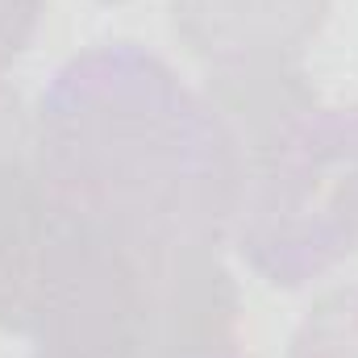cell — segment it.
I'll return each instance as SVG.
<instances>
[{"label": "cell", "mask_w": 358, "mask_h": 358, "mask_svg": "<svg viewBox=\"0 0 358 358\" xmlns=\"http://www.w3.org/2000/svg\"><path fill=\"white\" fill-rule=\"evenodd\" d=\"M34 163L50 204L146 250H221L242 155L208 96L138 42L67 59L34 117Z\"/></svg>", "instance_id": "1"}, {"label": "cell", "mask_w": 358, "mask_h": 358, "mask_svg": "<svg viewBox=\"0 0 358 358\" xmlns=\"http://www.w3.org/2000/svg\"><path fill=\"white\" fill-rule=\"evenodd\" d=\"M238 325L242 296L221 250H146L50 204L25 321L29 358L225 355L238 350Z\"/></svg>", "instance_id": "2"}, {"label": "cell", "mask_w": 358, "mask_h": 358, "mask_svg": "<svg viewBox=\"0 0 358 358\" xmlns=\"http://www.w3.org/2000/svg\"><path fill=\"white\" fill-rule=\"evenodd\" d=\"M229 242L271 287H304L358 250V108L304 100L234 138Z\"/></svg>", "instance_id": "3"}, {"label": "cell", "mask_w": 358, "mask_h": 358, "mask_svg": "<svg viewBox=\"0 0 358 358\" xmlns=\"http://www.w3.org/2000/svg\"><path fill=\"white\" fill-rule=\"evenodd\" d=\"M334 0H171L179 46L208 80L296 71L325 29Z\"/></svg>", "instance_id": "4"}, {"label": "cell", "mask_w": 358, "mask_h": 358, "mask_svg": "<svg viewBox=\"0 0 358 358\" xmlns=\"http://www.w3.org/2000/svg\"><path fill=\"white\" fill-rule=\"evenodd\" d=\"M46 192L38 179L34 146L0 150V329L25 334L34 279L46 238Z\"/></svg>", "instance_id": "5"}, {"label": "cell", "mask_w": 358, "mask_h": 358, "mask_svg": "<svg viewBox=\"0 0 358 358\" xmlns=\"http://www.w3.org/2000/svg\"><path fill=\"white\" fill-rule=\"evenodd\" d=\"M287 358H358V287H329L296 325Z\"/></svg>", "instance_id": "6"}, {"label": "cell", "mask_w": 358, "mask_h": 358, "mask_svg": "<svg viewBox=\"0 0 358 358\" xmlns=\"http://www.w3.org/2000/svg\"><path fill=\"white\" fill-rule=\"evenodd\" d=\"M46 0H0V71H8L34 42Z\"/></svg>", "instance_id": "7"}, {"label": "cell", "mask_w": 358, "mask_h": 358, "mask_svg": "<svg viewBox=\"0 0 358 358\" xmlns=\"http://www.w3.org/2000/svg\"><path fill=\"white\" fill-rule=\"evenodd\" d=\"M200 358H246V355H238V350H225V355H200Z\"/></svg>", "instance_id": "8"}, {"label": "cell", "mask_w": 358, "mask_h": 358, "mask_svg": "<svg viewBox=\"0 0 358 358\" xmlns=\"http://www.w3.org/2000/svg\"><path fill=\"white\" fill-rule=\"evenodd\" d=\"M96 4H125V0H96Z\"/></svg>", "instance_id": "9"}]
</instances>
